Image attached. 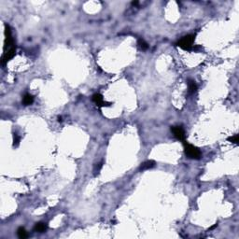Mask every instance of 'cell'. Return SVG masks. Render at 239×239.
<instances>
[{"mask_svg": "<svg viewBox=\"0 0 239 239\" xmlns=\"http://www.w3.org/2000/svg\"><path fill=\"white\" fill-rule=\"evenodd\" d=\"M154 166H155V163H154V161H147L143 163L140 166V170H147V169H150V168H152Z\"/></svg>", "mask_w": 239, "mask_h": 239, "instance_id": "cell-7", "label": "cell"}, {"mask_svg": "<svg viewBox=\"0 0 239 239\" xmlns=\"http://www.w3.org/2000/svg\"><path fill=\"white\" fill-rule=\"evenodd\" d=\"M46 230H47V225L45 223L39 222V223L36 224V226H35V231L36 232H38V233H43V232H45Z\"/></svg>", "mask_w": 239, "mask_h": 239, "instance_id": "cell-8", "label": "cell"}, {"mask_svg": "<svg viewBox=\"0 0 239 239\" xmlns=\"http://www.w3.org/2000/svg\"><path fill=\"white\" fill-rule=\"evenodd\" d=\"M17 234H18L19 238H22V239L27 237V232L25 231V229L23 227H20L17 230Z\"/></svg>", "mask_w": 239, "mask_h": 239, "instance_id": "cell-9", "label": "cell"}, {"mask_svg": "<svg viewBox=\"0 0 239 239\" xmlns=\"http://www.w3.org/2000/svg\"><path fill=\"white\" fill-rule=\"evenodd\" d=\"M185 146V154L190 158V159H194L198 160L202 157L201 151L198 150V148L193 146L191 144H188L186 142H184Z\"/></svg>", "mask_w": 239, "mask_h": 239, "instance_id": "cell-2", "label": "cell"}, {"mask_svg": "<svg viewBox=\"0 0 239 239\" xmlns=\"http://www.w3.org/2000/svg\"><path fill=\"white\" fill-rule=\"evenodd\" d=\"M93 101L99 107H105V106H109L110 105V103H107L104 101L103 96L101 95L100 93H95V95H93Z\"/></svg>", "mask_w": 239, "mask_h": 239, "instance_id": "cell-5", "label": "cell"}, {"mask_svg": "<svg viewBox=\"0 0 239 239\" xmlns=\"http://www.w3.org/2000/svg\"><path fill=\"white\" fill-rule=\"evenodd\" d=\"M132 4H133V5H137V4H138V2H137V1H134V2L132 3Z\"/></svg>", "mask_w": 239, "mask_h": 239, "instance_id": "cell-14", "label": "cell"}, {"mask_svg": "<svg viewBox=\"0 0 239 239\" xmlns=\"http://www.w3.org/2000/svg\"><path fill=\"white\" fill-rule=\"evenodd\" d=\"M194 39H195L194 35L185 36L177 43V46H178L179 48H181L184 50H193V44L194 42Z\"/></svg>", "mask_w": 239, "mask_h": 239, "instance_id": "cell-1", "label": "cell"}, {"mask_svg": "<svg viewBox=\"0 0 239 239\" xmlns=\"http://www.w3.org/2000/svg\"><path fill=\"white\" fill-rule=\"evenodd\" d=\"M34 102V97L33 95H29V93H26V95H24V96H23V104L24 106H29V105H31V104H33Z\"/></svg>", "mask_w": 239, "mask_h": 239, "instance_id": "cell-6", "label": "cell"}, {"mask_svg": "<svg viewBox=\"0 0 239 239\" xmlns=\"http://www.w3.org/2000/svg\"><path fill=\"white\" fill-rule=\"evenodd\" d=\"M171 131H172V133L174 134V136L176 138L185 142V133H184V130L180 126L171 127Z\"/></svg>", "mask_w": 239, "mask_h": 239, "instance_id": "cell-3", "label": "cell"}, {"mask_svg": "<svg viewBox=\"0 0 239 239\" xmlns=\"http://www.w3.org/2000/svg\"><path fill=\"white\" fill-rule=\"evenodd\" d=\"M238 134H234L233 136H230L228 137V141H230V142L234 143V144H238Z\"/></svg>", "mask_w": 239, "mask_h": 239, "instance_id": "cell-12", "label": "cell"}, {"mask_svg": "<svg viewBox=\"0 0 239 239\" xmlns=\"http://www.w3.org/2000/svg\"><path fill=\"white\" fill-rule=\"evenodd\" d=\"M138 46L140 47V49H142L144 50L149 48V45H148V43L144 39H138Z\"/></svg>", "mask_w": 239, "mask_h": 239, "instance_id": "cell-11", "label": "cell"}, {"mask_svg": "<svg viewBox=\"0 0 239 239\" xmlns=\"http://www.w3.org/2000/svg\"><path fill=\"white\" fill-rule=\"evenodd\" d=\"M20 143V137L17 134H14V136H13V145L14 146H18Z\"/></svg>", "mask_w": 239, "mask_h": 239, "instance_id": "cell-13", "label": "cell"}, {"mask_svg": "<svg viewBox=\"0 0 239 239\" xmlns=\"http://www.w3.org/2000/svg\"><path fill=\"white\" fill-rule=\"evenodd\" d=\"M188 86H189V92L191 93H193L196 92L197 85H196V83H195V81H193V80H189V81H188Z\"/></svg>", "mask_w": 239, "mask_h": 239, "instance_id": "cell-10", "label": "cell"}, {"mask_svg": "<svg viewBox=\"0 0 239 239\" xmlns=\"http://www.w3.org/2000/svg\"><path fill=\"white\" fill-rule=\"evenodd\" d=\"M15 52H16V47L15 46L12 47L11 49L8 50V52H5V53L2 56V60H1L2 65H5L7 62L9 61L11 59H12L15 55Z\"/></svg>", "mask_w": 239, "mask_h": 239, "instance_id": "cell-4", "label": "cell"}]
</instances>
